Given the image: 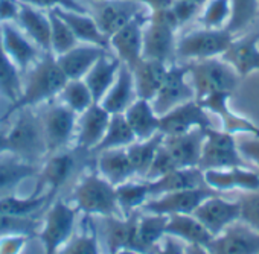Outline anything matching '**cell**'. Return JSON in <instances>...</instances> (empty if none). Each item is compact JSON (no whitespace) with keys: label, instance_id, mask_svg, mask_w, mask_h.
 <instances>
[{"label":"cell","instance_id":"obj_1","mask_svg":"<svg viewBox=\"0 0 259 254\" xmlns=\"http://www.w3.org/2000/svg\"><path fill=\"white\" fill-rule=\"evenodd\" d=\"M66 76L61 72L55 57L45 54L25 75L23 88L17 100L8 105V110L2 116L4 120L13 117L22 108H37L46 102L58 97L61 88L66 84Z\"/></svg>","mask_w":259,"mask_h":254},{"label":"cell","instance_id":"obj_2","mask_svg":"<svg viewBox=\"0 0 259 254\" xmlns=\"http://www.w3.org/2000/svg\"><path fill=\"white\" fill-rule=\"evenodd\" d=\"M13 117L14 122L7 131L8 153L40 166L48 156L40 111L37 108H22Z\"/></svg>","mask_w":259,"mask_h":254},{"label":"cell","instance_id":"obj_3","mask_svg":"<svg viewBox=\"0 0 259 254\" xmlns=\"http://www.w3.org/2000/svg\"><path fill=\"white\" fill-rule=\"evenodd\" d=\"M70 202L85 216L104 218L120 215L114 186L102 178L96 169L85 174L78 180L72 190ZM122 216V215H120Z\"/></svg>","mask_w":259,"mask_h":254},{"label":"cell","instance_id":"obj_4","mask_svg":"<svg viewBox=\"0 0 259 254\" xmlns=\"http://www.w3.org/2000/svg\"><path fill=\"white\" fill-rule=\"evenodd\" d=\"M180 29L171 8L150 13L144 29L142 58L172 64L176 61L177 31Z\"/></svg>","mask_w":259,"mask_h":254},{"label":"cell","instance_id":"obj_5","mask_svg":"<svg viewBox=\"0 0 259 254\" xmlns=\"http://www.w3.org/2000/svg\"><path fill=\"white\" fill-rule=\"evenodd\" d=\"M185 64L188 66L189 79L194 87L197 100L213 93L232 94L241 79L238 73L226 61L221 60V57Z\"/></svg>","mask_w":259,"mask_h":254},{"label":"cell","instance_id":"obj_6","mask_svg":"<svg viewBox=\"0 0 259 254\" xmlns=\"http://www.w3.org/2000/svg\"><path fill=\"white\" fill-rule=\"evenodd\" d=\"M38 111L41 117L48 156L72 148L75 140L78 114L69 110L58 99L43 104Z\"/></svg>","mask_w":259,"mask_h":254},{"label":"cell","instance_id":"obj_7","mask_svg":"<svg viewBox=\"0 0 259 254\" xmlns=\"http://www.w3.org/2000/svg\"><path fill=\"white\" fill-rule=\"evenodd\" d=\"M233 34L227 29H195L177 38L176 61L192 63L221 57L233 40Z\"/></svg>","mask_w":259,"mask_h":254},{"label":"cell","instance_id":"obj_8","mask_svg":"<svg viewBox=\"0 0 259 254\" xmlns=\"http://www.w3.org/2000/svg\"><path fill=\"white\" fill-rule=\"evenodd\" d=\"M78 213V209L70 201L55 199L51 204L38 230L45 254H58V251L70 240Z\"/></svg>","mask_w":259,"mask_h":254},{"label":"cell","instance_id":"obj_9","mask_svg":"<svg viewBox=\"0 0 259 254\" xmlns=\"http://www.w3.org/2000/svg\"><path fill=\"white\" fill-rule=\"evenodd\" d=\"M238 166H248V163L238 149L236 136L224 130H217L213 126L206 128L198 168L201 171H207Z\"/></svg>","mask_w":259,"mask_h":254},{"label":"cell","instance_id":"obj_10","mask_svg":"<svg viewBox=\"0 0 259 254\" xmlns=\"http://www.w3.org/2000/svg\"><path fill=\"white\" fill-rule=\"evenodd\" d=\"M192 99H195V93L189 79L188 66L185 63L169 64L163 84L160 85L156 96L151 99L154 111L162 116Z\"/></svg>","mask_w":259,"mask_h":254},{"label":"cell","instance_id":"obj_11","mask_svg":"<svg viewBox=\"0 0 259 254\" xmlns=\"http://www.w3.org/2000/svg\"><path fill=\"white\" fill-rule=\"evenodd\" d=\"M84 154L75 148L63 149L54 154H49L38 169V183L34 192L41 193L43 189L55 196L73 177L78 166V156Z\"/></svg>","mask_w":259,"mask_h":254},{"label":"cell","instance_id":"obj_12","mask_svg":"<svg viewBox=\"0 0 259 254\" xmlns=\"http://www.w3.org/2000/svg\"><path fill=\"white\" fill-rule=\"evenodd\" d=\"M150 13H144L123 25L108 38V50L125 66L132 69L142 60L144 29L148 22Z\"/></svg>","mask_w":259,"mask_h":254},{"label":"cell","instance_id":"obj_13","mask_svg":"<svg viewBox=\"0 0 259 254\" xmlns=\"http://www.w3.org/2000/svg\"><path fill=\"white\" fill-rule=\"evenodd\" d=\"M147 11L148 10L145 7L135 0H102V2L89 5V13L108 38L123 25Z\"/></svg>","mask_w":259,"mask_h":254},{"label":"cell","instance_id":"obj_14","mask_svg":"<svg viewBox=\"0 0 259 254\" xmlns=\"http://www.w3.org/2000/svg\"><path fill=\"white\" fill-rule=\"evenodd\" d=\"M210 126L213 125L209 113L195 99H192L160 116L159 133L163 136H176L198 128L206 130Z\"/></svg>","mask_w":259,"mask_h":254},{"label":"cell","instance_id":"obj_15","mask_svg":"<svg viewBox=\"0 0 259 254\" xmlns=\"http://www.w3.org/2000/svg\"><path fill=\"white\" fill-rule=\"evenodd\" d=\"M212 189L207 186L195 187V189H185L177 192L163 193L159 196L151 198L141 212L157 213V215H192L194 210L210 195H215Z\"/></svg>","mask_w":259,"mask_h":254},{"label":"cell","instance_id":"obj_16","mask_svg":"<svg viewBox=\"0 0 259 254\" xmlns=\"http://www.w3.org/2000/svg\"><path fill=\"white\" fill-rule=\"evenodd\" d=\"M192 215L204 225L212 237H215L239 221V204L238 201H230L215 193L206 198Z\"/></svg>","mask_w":259,"mask_h":254},{"label":"cell","instance_id":"obj_17","mask_svg":"<svg viewBox=\"0 0 259 254\" xmlns=\"http://www.w3.org/2000/svg\"><path fill=\"white\" fill-rule=\"evenodd\" d=\"M0 35L7 55L23 75L45 55V52L29 40L16 23L0 25Z\"/></svg>","mask_w":259,"mask_h":254},{"label":"cell","instance_id":"obj_18","mask_svg":"<svg viewBox=\"0 0 259 254\" xmlns=\"http://www.w3.org/2000/svg\"><path fill=\"white\" fill-rule=\"evenodd\" d=\"M110 116L111 114L105 111L101 104H93L90 108L81 113L78 116L75 140L72 148L84 154L93 153L105 134Z\"/></svg>","mask_w":259,"mask_h":254},{"label":"cell","instance_id":"obj_19","mask_svg":"<svg viewBox=\"0 0 259 254\" xmlns=\"http://www.w3.org/2000/svg\"><path fill=\"white\" fill-rule=\"evenodd\" d=\"M206 249L210 254H259V233L238 221L215 236Z\"/></svg>","mask_w":259,"mask_h":254},{"label":"cell","instance_id":"obj_20","mask_svg":"<svg viewBox=\"0 0 259 254\" xmlns=\"http://www.w3.org/2000/svg\"><path fill=\"white\" fill-rule=\"evenodd\" d=\"M204 184L217 193L239 190L248 192L259 189V172L250 166H238L229 169L203 171Z\"/></svg>","mask_w":259,"mask_h":254},{"label":"cell","instance_id":"obj_21","mask_svg":"<svg viewBox=\"0 0 259 254\" xmlns=\"http://www.w3.org/2000/svg\"><path fill=\"white\" fill-rule=\"evenodd\" d=\"M139 212L130 216H104L101 219L102 242L108 254H114L122 248H133L136 245V225Z\"/></svg>","mask_w":259,"mask_h":254},{"label":"cell","instance_id":"obj_22","mask_svg":"<svg viewBox=\"0 0 259 254\" xmlns=\"http://www.w3.org/2000/svg\"><path fill=\"white\" fill-rule=\"evenodd\" d=\"M221 60L226 61L239 78L259 72V32L233 38L226 52L221 55Z\"/></svg>","mask_w":259,"mask_h":254},{"label":"cell","instance_id":"obj_23","mask_svg":"<svg viewBox=\"0 0 259 254\" xmlns=\"http://www.w3.org/2000/svg\"><path fill=\"white\" fill-rule=\"evenodd\" d=\"M204 130H192L185 134L163 136L162 146L172 159L176 168H198Z\"/></svg>","mask_w":259,"mask_h":254},{"label":"cell","instance_id":"obj_24","mask_svg":"<svg viewBox=\"0 0 259 254\" xmlns=\"http://www.w3.org/2000/svg\"><path fill=\"white\" fill-rule=\"evenodd\" d=\"M108 49L78 43L75 47L67 50L66 54L55 57L61 72L64 73L66 79H82L92 66L107 52Z\"/></svg>","mask_w":259,"mask_h":254},{"label":"cell","instance_id":"obj_25","mask_svg":"<svg viewBox=\"0 0 259 254\" xmlns=\"http://www.w3.org/2000/svg\"><path fill=\"white\" fill-rule=\"evenodd\" d=\"M16 25L45 54H51L49 52V40H51L49 11H43L35 7L20 2V11H19Z\"/></svg>","mask_w":259,"mask_h":254},{"label":"cell","instance_id":"obj_26","mask_svg":"<svg viewBox=\"0 0 259 254\" xmlns=\"http://www.w3.org/2000/svg\"><path fill=\"white\" fill-rule=\"evenodd\" d=\"M95 154H96L98 174L102 178H105L110 184H113L114 187L125 181L138 178L133 171L132 163H130L125 148L104 149V151H99Z\"/></svg>","mask_w":259,"mask_h":254},{"label":"cell","instance_id":"obj_27","mask_svg":"<svg viewBox=\"0 0 259 254\" xmlns=\"http://www.w3.org/2000/svg\"><path fill=\"white\" fill-rule=\"evenodd\" d=\"M136 99L138 96L132 69L125 64H120L113 85L108 88L99 104L110 114H122Z\"/></svg>","mask_w":259,"mask_h":254},{"label":"cell","instance_id":"obj_28","mask_svg":"<svg viewBox=\"0 0 259 254\" xmlns=\"http://www.w3.org/2000/svg\"><path fill=\"white\" fill-rule=\"evenodd\" d=\"M72 31L78 43L93 44L108 49V37L99 29L93 16L87 13H76L67 10H52Z\"/></svg>","mask_w":259,"mask_h":254},{"label":"cell","instance_id":"obj_29","mask_svg":"<svg viewBox=\"0 0 259 254\" xmlns=\"http://www.w3.org/2000/svg\"><path fill=\"white\" fill-rule=\"evenodd\" d=\"M168 64L142 58L139 63H136L132 67L136 96L139 99L150 100L156 96L160 85L163 84V79L166 76Z\"/></svg>","mask_w":259,"mask_h":254},{"label":"cell","instance_id":"obj_30","mask_svg":"<svg viewBox=\"0 0 259 254\" xmlns=\"http://www.w3.org/2000/svg\"><path fill=\"white\" fill-rule=\"evenodd\" d=\"M120 64L122 63L110 50H107L92 66V69L87 72V75L82 78V81L89 87V90L93 96V100L96 104H99L102 100V97L105 96L108 88L113 85Z\"/></svg>","mask_w":259,"mask_h":254},{"label":"cell","instance_id":"obj_31","mask_svg":"<svg viewBox=\"0 0 259 254\" xmlns=\"http://www.w3.org/2000/svg\"><path fill=\"white\" fill-rule=\"evenodd\" d=\"M40 166L31 165L11 153L0 156V196L11 195L26 180L37 177Z\"/></svg>","mask_w":259,"mask_h":254},{"label":"cell","instance_id":"obj_32","mask_svg":"<svg viewBox=\"0 0 259 254\" xmlns=\"http://www.w3.org/2000/svg\"><path fill=\"white\" fill-rule=\"evenodd\" d=\"M122 114L125 116L136 140H147L159 134L160 116L154 111L150 100L138 97Z\"/></svg>","mask_w":259,"mask_h":254},{"label":"cell","instance_id":"obj_33","mask_svg":"<svg viewBox=\"0 0 259 254\" xmlns=\"http://www.w3.org/2000/svg\"><path fill=\"white\" fill-rule=\"evenodd\" d=\"M148 181L151 189V198L169 192L206 186L203 178V171L200 168H179L156 180H148Z\"/></svg>","mask_w":259,"mask_h":254},{"label":"cell","instance_id":"obj_34","mask_svg":"<svg viewBox=\"0 0 259 254\" xmlns=\"http://www.w3.org/2000/svg\"><path fill=\"white\" fill-rule=\"evenodd\" d=\"M116 201L122 216H130L141 212L151 199L150 181L145 178H133L114 187Z\"/></svg>","mask_w":259,"mask_h":254},{"label":"cell","instance_id":"obj_35","mask_svg":"<svg viewBox=\"0 0 259 254\" xmlns=\"http://www.w3.org/2000/svg\"><path fill=\"white\" fill-rule=\"evenodd\" d=\"M166 222H168V216L165 215L139 212L135 249L144 254H151L153 249L157 246V243L166 234Z\"/></svg>","mask_w":259,"mask_h":254},{"label":"cell","instance_id":"obj_36","mask_svg":"<svg viewBox=\"0 0 259 254\" xmlns=\"http://www.w3.org/2000/svg\"><path fill=\"white\" fill-rule=\"evenodd\" d=\"M166 234L177 237L186 245L207 246L212 234L194 215H171L166 222Z\"/></svg>","mask_w":259,"mask_h":254},{"label":"cell","instance_id":"obj_37","mask_svg":"<svg viewBox=\"0 0 259 254\" xmlns=\"http://www.w3.org/2000/svg\"><path fill=\"white\" fill-rule=\"evenodd\" d=\"M49 192H32L29 196H17L16 193L0 196V215L8 216H34L51 202Z\"/></svg>","mask_w":259,"mask_h":254},{"label":"cell","instance_id":"obj_38","mask_svg":"<svg viewBox=\"0 0 259 254\" xmlns=\"http://www.w3.org/2000/svg\"><path fill=\"white\" fill-rule=\"evenodd\" d=\"M162 140H163V134L159 133L147 140H136L125 148L130 163H132L133 171L138 178L147 177L150 166L156 157V153H157L159 146L162 145Z\"/></svg>","mask_w":259,"mask_h":254},{"label":"cell","instance_id":"obj_39","mask_svg":"<svg viewBox=\"0 0 259 254\" xmlns=\"http://www.w3.org/2000/svg\"><path fill=\"white\" fill-rule=\"evenodd\" d=\"M133 142H136V137L130 128V125L123 114H111L105 134L101 140V143L96 146L93 153H99L104 149H117V148H126Z\"/></svg>","mask_w":259,"mask_h":254},{"label":"cell","instance_id":"obj_40","mask_svg":"<svg viewBox=\"0 0 259 254\" xmlns=\"http://www.w3.org/2000/svg\"><path fill=\"white\" fill-rule=\"evenodd\" d=\"M23 88V73L10 60L4 46L2 35H0V96H4L13 104L17 100Z\"/></svg>","mask_w":259,"mask_h":254},{"label":"cell","instance_id":"obj_41","mask_svg":"<svg viewBox=\"0 0 259 254\" xmlns=\"http://www.w3.org/2000/svg\"><path fill=\"white\" fill-rule=\"evenodd\" d=\"M57 99L78 116L96 104L82 79H67Z\"/></svg>","mask_w":259,"mask_h":254},{"label":"cell","instance_id":"obj_42","mask_svg":"<svg viewBox=\"0 0 259 254\" xmlns=\"http://www.w3.org/2000/svg\"><path fill=\"white\" fill-rule=\"evenodd\" d=\"M51 19V40H49V52L54 57H60L75 47L78 44V40L72 34L70 28L54 13L49 11Z\"/></svg>","mask_w":259,"mask_h":254},{"label":"cell","instance_id":"obj_43","mask_svg":"<svg viewBox=\"0 0 259 254\" xmlns=\"http://www.w3.org/2000/svg\"><path fill=\"white\" fill-rule=\"evenodd\" d=\"M230 14V0H207L200 11V22L207 29H226Z\"/></svg>","mask_w":259,"mask_h":254},{"label":"cell","instance_id":"obj_44","mask_svg":"<svg viewBox=\"0 0 259 254\" xmlns=\"http://www.w3.org/2000/svg\"><path fill=\"white\" fill-rule=\"evenodd\" d=\"M259 8V0H230V20L227 23V31L236 34L247 28L256 17Z\"/></svg>","mask_w":259,"mask_h":254},{"label":"cell","instance_id":"obj_45","mask_svg":"<svg viewBox=\"0 0 259 254\" xmlns=\"http://www.w3.org/2000/svg\"><path fill=\"white\" fill-rule=\"evenodd\" d=\"M58 254H101L99 236L95 228L72 236Z\"/></svg>","mask_w":259,"mask_h":254},{"label":"cell","instance_id":"obj_46","mask_svg":"<svg viewBox=\"0 0 259 254\" xmlns=\"http://www.w3.org/2000/svg\"><path fill=\"white\" fill-rule=\"evenodd\" d=\"M38 221L34 216H8L0 215V237L11 234L32 236L37 233Z\"/></svg>","mask_w":259,"mask_h":254},{"label":"cell","instance_id":"obj_47","mask_svg":"<svg viewBox=\"0 0 259 254\" xmlns=\"http://www.w3.org/2000/svg\"><path fill=\"white\" fill-rule=\"evenodd\" d=\"M236 201L239 204V221L259 233V189L241 192Z\"/></svg>","mask_w":259,"mask_h":254},{"label":"cell","instance_id":"obj_48","mask_svg":"<svg viewBox=\"0 0 259 254\" xmlns=\"http://www.w3.org/2000/svg\"><path fill=\"white\" fill-rule=\"evenodd\" d=\"M20 2L35 7L38 10H43V11H52V10H67V11H76V13L89 11V7L82 4L81 0H20Z\"/></svg>","mask_w":259,"mask_h":254},{"label":"cell","instance_id":"obj_49","mask_svg":"<svg viewBox=\"0 0 259 254\" xmlns=\"http://www.w3.org/2000/svg\"><path fill=\"white\" fill-rule=\"evenodd\" d=\"M171 11L179 23V26L182 28L183 25L189 23L192 19H195L201 8L192 2H188V0H174L172 5H171Z\"/></svg>","mask_w":259,"mask_h":254},{"label":"cell","instance_id":"obj_50","mask_svg":"<svg viewBox=\"0 0 259 254\" xmlns=\"http://www.w3.org/2000/svg\"><path fill=\"white\" fill-rule=\"evenodd\" d=\"M238 149L247 163L254 165L259 169V137L251 136L247 139L236 140Z\"/></svg>","mask_w":259,"mask_h":254},{"label":"cell","instance_id":"obj_51","mask_svg":"<svg viewBox=\"0 0 259 254\" xmlns=\"http://www.w3.org/2000/svg\"><path fill=\"white\" fill-rule=\"evenodd\" d=\"M29 236L25 234H11L0 237V254H22Z\"/></svg>","mask_w":259,"mask_h":254},{"label":"cell","instance_id":"obj_52","mask_svg":"<svg viewBox=\"0 0 259 254\" xmlns=\"http://www.w3.org/2000/svg\"><path fill=\"white\" fill-rule=\"evenodd\" d=\"M151 254H186V243L174 236L165 234Z\"/></svg>","mask_w":259,"mask_h":254},{"label":"cell","instance_id":"obj_53","mask_svg":"<svg viewBox=\"0 0 259 254\" xmlns=\"http://www.w3.org/2000/svg\"><path fill=\"white\" fill-rule=\"evenodd\" d=\"M135 2H138L142 7H145L150 13H156V11H162V10L171 8L174 0H135Z\"/></svg>","mask_w":259,"mask_h":254},{"label":"cell","instance_id":"obj_54","mask_svg":"<svg viewBox=\"0 0 259 254\" xmlns=\"http://www.w3.org/2000/svg\"><path fill=\"white\" fill-rule=\"evenodd\" d=\"M186 254H210L206 246L201 245H186Z\"/></svg>","mask_w":259,"mask_h":254},{"label":"cell","instance_id":"obj_55","mask_svg":"<svg viewBox=\"0 0 259 254\" xmlns=\"http://www.w3.org/2000/svg\"><path fill=\"white\" fill-rule=\"evenodd\" d=\"M8 153V143H7V133L0 130V156Z\"/></svg>","mask_w":259,"mask_h":254},{"label":"cell","instance_id":"obj_56","mask_svg":"<svg viewBox=\"0 0 259 254\" xmlns=\"http://www.w3.org/2000/svg\"><path fill=\"white\" fill-rule=\"evenodd\" d=\"M114 254H144V252H141L138 249H133V248H122V249L116 251Z\"/></svg>","mask_w":259,"mask_h":254},{"label":"cell","instance_id":"obj_57","mask_svg":"<svg viewBox=\"0 0 259 254\" xmlns=\"http://www.w3.org/2000/svg\"><path fill=\"white\" fill-rule=\"evenodd\" d=\"M81 2L89 7V5H93V4H98V2H102V0H81Z\"/></svg>","mask_w":259,"mask_h":254},{"label":"cell","instance_id":"obj_58","mask_svg":"<svg viewBox=\"0 0 259 254\" xmlns=\"http://www.w3.org/2000/svg\"><path fill=\"white\" fill-rule=\"evenodd\" d=\"M257 172H259V169H257Z\"/></svg>","mask_w":259,"mask_h":254}]
</instances>
